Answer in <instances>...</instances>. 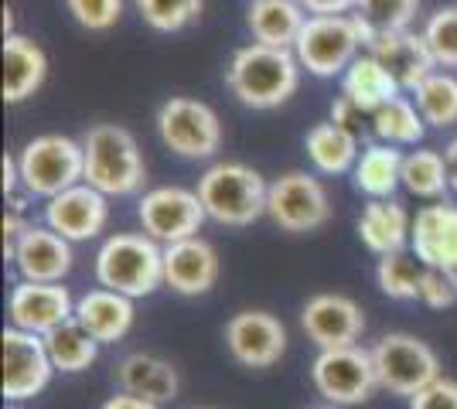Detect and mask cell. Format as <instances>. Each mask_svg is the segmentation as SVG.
Masks as SVG:
<instances>
[{
    "label": "cell",
    "mask_w": 457,
    "mask_h": 409,
    "mask_svg": "<svg viewBox=\"0 0 457 409\" xmlns=\"http://www.w3.org/2000/svg\"><path fill=\"white\" fill-rule=\"evenodd\" d=\"M198 198L205 205V215L219 225L243 229L253 225L256 218L267 215L270 184L260 171H253L239 160H222L212 164L205 175L198 177Z\"/></svg>",
    "instance_id": "cell-3"
},
{
    "label": "cell",
    "mask_w": 457,
    "mask_h": 409,
    "mask_svg": "<svg viewBox=\"0 0 457 409\" xmlns=\"http://www.w3.org/2000/svg\"><path fill=\"white\" fill-rule=\"evenodd\" d=\"M7 314H11L14 328L48 334L52 328L65 324L69 317H76V300H72L69 287H62V283L21 280L7 297Z\"/></svg>",
    "instance_id": "cell-16"
},
{
    "label": "cell",
    "mask_w": 457,
    "mask_h": 409,
    "mask_svg": "<svg viewBox=\"0 0 457 409\" xmlns=\"http://www.w3.org/2000/svg\"><path fill=\"white\" fill-rule=\"evenodd\" d=\"M99 409H161L157 403L144 399V396H134V392H120V396H110Z\"/></svg>",
    "instance_id": "cell-43"
},
{
    "label": "cell",
    "mask_w": 457,
    "mask_h": 409,
    "mask_svg": "<svg viewBox=\"0 0 457 409\" xmlns=\"http://www.w3.org/2000/svg\"><path fill=\"white\" fill-rule=\"evenodd\" d=\"M307 11L301 0H253L246 11V28L253 41L273 48H294L304 28Z\"/></svg>",
    "instance_id": "cell-25"
},
{
    "label": "cell",
    "mask_w": 457,
    "mask_h": 409,
    "mask_svg": "<svg viewBox=\"0 0 457 409\" xmlns=\"http://www.w3.org/2000/svg\"><path fill=\"white\" fill-rule=\"evenodd\" d=\"M76 321L99 345H113L134 328V297L110 287H96L76 300Z\"/></svg>",
    "instance_id": "cell-22"
},
{
    "label": "cell",
    "mask_w": 457,
    "mask_h": 409,
    "mask_svg": "<svg viewBox=\"0 0 457 409\" xmlns=\"http://www.w3.org/2000/svg\"><path fill=\"white\" fill-rule=\"evenodd\" d=\"M219 280V253L209 239L191 235L164 246V287L181 297L209 293Z\"/></svg>",
    "instance_id": "cell-17"
},
{
    "label": "cell",
    "mask_w": 457,
    "mask_h": 409,
    "mask_svg": "<svg viewBox=\"0 0 457 409\" xmlns=\"http://www.w3.org/2000/svg\"><path fill=\"white\" fill-rule=\"evenodd\" d=\"M82 157H86L82 181L110 198L137 195L147 181V164L140 154V143L120 123L89 127L82 136Z\"/></svg>",
    "instance_id": "cell-2"
},
{
    "label": "cell",
    "mask_w": 457,
    "mask_h": 409,
    "mask_svg": "<svg viewBox=\"0 0 457 409\" xmlns=\"http://www.w3.org/2000/svg\"><path fill=\"white\" fill-rule=\"evenodd\" d=\"M359 48H365V38L355 14H307L294 55L304 72L331 78L345 76V69L359 59Z\"/></svg>",
    "instance_id": "cell-5"
},
{
    "label": "cell",
    "mask_w": 457,
    "mask_h": 409,
    "mask_svg": "<svg viewBox=\"0 0 457 409\" xmlns=\"http://www.w3.org/2000/svg\"><path fill=\"white\" fill-rule=\"evenodd\" d=\"M423 38L430 45L440 69H457V4L440 7L427 18Z\"/></svg>",
    "instance_id": "cell-36"
},
{
    "label": "cell",
    "mask_w": 457,
    "mask_h": 409,
    "mask_svg": "<svg viewBox=\"0 0 457 409\" xmlns=\"http://www.w3.org/2000/svg\"><path fill=\"white\" fill-rule=\"evenodd\" d=\"M21 188L31 198H55L65 188L82 181L86 157L82 140H72L65 134H41L24 143L18 154Z\"/></svg>",
    "instance_id": "cell-6"
},
{
    "label": "cell",
    "mask_w": 457,
    "mask_h": 409,
    "mask_svg": "<svg viewBox=\"0 0 457 409\" xmlns=\"http://www.w3.org/2000/svg\"><path fill=\"white\" fill-rule=\"evenodd\" d=\"M202 409H209V406H202Z\"/></svg>",
    "instance_id": "cell-47"
},
{
    "label": "cell",
    "mask_w": 457,
    "mask_h": 409,
    "mask_svg": "<svg viewBox=\"0 0 457 409\" xmlns=\"http://www.w3.org/2000/svg\"><path fill=\"white\" fill-rule=\"evenodd\" d=\"M372 136L382 140V143H396V147H413L423 140V130H427V119L417 110L413 99L393 96L389 102H382L379 110L372 113Z\"/></svg>",
    "instance_id": "cell-30"
},
{
    "label": "cell",
    "mask_w": 457,
    "mask_h": 409,
    "mask_svg": "<svg viewBox=\"0 0 457 409\" xmlns=\"http://www.w3.org/2000/svg\"><path fill=\"white\" fill-rule=\"evenodd\" d=\"M301 61L294 48H273V45H243L226 69L228 93L249 110H277L297 93L301 86Z\"/></svg>",
    "instance_id": "cell-1"
},
{
    "label": "cell",
    "mask_w": 457,
    "mask_h": 409,
    "mask_svg": "<svg viewBox=\"0 0 457 409\" xmlns=\"http://www.w3.org/2000/svg\"><path fill=\"white\" fill-rule=\"evenodd\" d=\"M267 215L284 233H314L331 218V198L307 171H287L270 184Z\"/></svg>",
    "instance_id": "cell-12"
},
{
    "label": "cell",
    "mask_w": 457,
    "mask_h": 409,
    "mask_svg": "<svg viewBox=\"0 0 457 409\" xmlns=\"http://www.w3.org/2000/svg\"><path fill=\"white\" fill-rule=\"evenodd\" d=\"M410 249L440 270H457V205H427L413 218V235Z\"/></svg>",
    "instance_id": "cell-20"
},
{
    "label": "cell",
    "mask_w": 457,
    "mask_h": 409,
    "mask_svg": "<svg viewBox=\"0 0 457 409\" xmlns=\"http://www.w3.org/2000/svg\"><path fill=\"white\" fill-rule=\"evenodd\" d=\"M157 136L185 160H209L222 147V119L202 99L171 96L157 110Z\"/></svg>",
    "instance_id": "cell-7"
},
{
    "label": "cell",
    "mask_w": 457,
    "mask_h": 409,
    "mask_svg": "<svg viewBox=\"0 0 457 409\" xmlns=\"http://www.w3.org/2000/svg\"><path fill=\"white\" fill-rule=\"evenodd\" d=\"M134 7L154 31L174 35V31H185L188 24L202 18L205 0H134Z\"/></svg>",
    "instance_id": "cell-35"
},
{
    "label": "cell",
    "mask_w": 457,
    "mask_h": 409,
    "mask_svg": "<svg viewBox=\"0 0 457 409\" xmlns=\"http://www.w3.org/2000/svg\"><path fill=\"white\" fill-rule=\"evenodd\" d=\"M444 157H447V171H451V188L457 192V136L451 140V143H447Z\"/></svg>",
    "instance_id": "cell-44"
},
{
    "label": "cell",
    "mask_w": 457,
    "mask_h": 409,
    "mask_svg": "<svg viewBox=\"0 0 457 409\" xmlns=\"http://www.w3.org/2000/svg\"><path fill=\"white\" fill-rule=\"evenodd\" d=\"M48 76V55L35 38L28 35H4V102L18 106L31 99L45 86Z\"/></svg>",
    "instance_id": "cell-21"
},
{
    "label": "cell",
    "mask_w": 457,
    "mask_h": 409,
    "mask_svg": "<svg viewBox=\"0 0 457 409\" xmlns=\"http://www.w3.org/2000/svg\"><path fill=\"white\" fill-rule=\"evenodd\" d=\"M423 273L427 263L417 253H396L379 256V266H376V283L389 300H420V283H423Z\"/></svg>",
    "instance_id": "cell-32"
},
{
    "label": "cell",
    "mask_w": 457,
    "mask_h": 409,
    "mask_svg": "<svg viewBox=\"0 0 457 409\" xmlns=\"http://www.w3.org/2000/svg\"><path fill=\"white\" fill-rule=\"evenodd\" d=\"M331 119L355 136H362L365 127H372V113H365L362 106H355L348 96H338L335 102H331Z\"/></svg>",
    "instance_id": "cell-40"
},
{
    "label": "cell",
    "mask_w": 457,
    "mask_h": 409,
    "mask_svg": "<svg viewBox=\"0 0 457 409\" xmlns=\"http://www.w3.org/2000/svg\"><path fill=\"white\" fill-rule=\"evenodd\" d=\"M304 147H307L311 164H314L321 175H345V171L355 168V160L362 154V151H359V136L348 134L335 119L311 127L304 136Z\"/></svg>",
    "instance_id": "cell-27"
},
{
    "label": "cell",
    "mask_w": 457,
    "mask_h": 409,
    "mask_svg": "<svg viewBox=\"0 0 457 409\" xmlns=\"http://www.w3.org/2000/svg\"><path fill=\"white\" fill-rule=\"evenodd\" d=\"M420 11V0H355V20L362 28L365 45L379 35L406 31Z\"/></svg>",
    "instance_id": "cell-31"
},
{
    "label": "cell",
    "mask_w": 457,
    "mask_h": 409,
    "mask_svg": "<svg viewBox=\"0 0 457 409\" xmlns=\"http://www.w3.org/2000/svg\"><path fill=\"white\" fill-rule=\"evenodd\" d=\"M410 409H457V382L440 375L427 389L410 396Z\"/></svg>",
    "instance_id": "cell-39"
},
{
    "label": "cell",
    "mask_w": 457,
    "mask_h": 409,
    "mask_svg": "<svg viewBox=\"0 0 457 409\" xmlns=\"http://www.w3.org/2000/svg\"><path fill=\"white\" fill-rule=\"evenodd\" d=\"M403 188L417 198H444L451 188L447 157L437 151H410L403 157Z\"/></svg>",
    "instance_id": "cell-34"
},
{
    "label": "cell",
    "mask_w": 457,
    "mask_h": 409,
    "mask_svg": "<svg viewBox=\"0 0 457 409\" xmlns=\"http://www.w3.org/2000/svg\"><path fill=\"white\" fill-rule=\"evenodd\" d=\"M304 409H345V406H338V403H328V399H324V403H311V406H304Z\"/></svg>",
    "instance_id": "cell-45"
},
{
    "label": "cell",
    "mask_w": 457,
    "mask_h": 409,
    "mask_svg": "<svg viewBox=\"0 0 457 409\" xmlns=\"http://www.w3.org/2000/svg\"><path fill=\"white\" fill-rule=\"evenodd\" d=\"M21 280H41V283H62L72 270V242L58 235L52 225H28L14 253Z\"/></svg>",
    "instance_id": "cell-19"
},
{
    "label": "cell",
    "mask_w": 457,
    "mask_h": 409,
    "mask_svg": "<svg viewBox=\"0 0 457 409\" xmlns=\"http://www.w3.org/2000/svg\"><path fill=\"white\" fill-rule=\"evenodd\" d=\"M311 382L321 399L338 406H362L379 389V372L372 348L342 345V348H321L311 365Z\"/></svg>",
    "instance_id": "cell-8"
},
{
    "label": "cell",
    "mask_w": 457,
    "mask_h": 409,
    "mask_svg": "<svg viewBox=\"0 0 457 409\" xmlns=\"http://www.w3.org/2000/svg\"><path fill=\"white\" fill-rule=\"evenodd\" d=\"M24 233H28L24 212L7 209V212H4V259H11V263H14V253H18V242H21V235Z\"/></svg>",
    "instance_id": "cell-41"
},
{
    "label": "cell",
    "mask_w": 457,
    "mask_h": 409,
    "mask_svg": "<svg viewBox=\"0 0 457 409\" xmlns=\"http://www.w3.org/2000/svg\"><path fill=\"white\" fill-rule=\"evenodd\" d=\"M307 14H352L355 0H301Z\"/></svg>",
    "instance_id": "cell-42"
},
{
    "label": "cell",
    "mask_w": 457,
    "mask_h": 409,
    "mask_svg": "<svg viewBox=\"0 0 457 409\" xmlns=\"http://www.w3.org/2000/svg\"><path fill=\"white\" fill-rule=\"evenodd\" d=\"M0 348H4V399L7 403H24L35 399L38 392L48 389L55 365L45 345V334L24 331V328H4L0 334Z\"/></svg>",
    "instance_id": "cell-10"
},
{
    "label": "cell",
    "mask_w": 457,
    "mask_h": 409,
    "mask_svg": "<svg viewBox=\"0 0 457 409\" xmlns=\"http://www.w3.org/2000/svg\"><path fill=\"white\" fill-rule=\"evenodd\" d=\"M96 280L127 297H147L164 287V246L147 233H116L96 253Z\"/></svg>",
    "instance_id": "cell-4"
},
{
    "label": "cell",
    "mask_w": 457,
    "mask_h": 409,
    "mask_svg": "<svg viewBox=\"0 0 457 409\" xmlns=\"http://www.w3.org/2000/svg\"><path fill=\"white\" fill-rule=\"evenodd\" d=\"M65 11L86 31H110L123 18V0H65Z\"/></svg>",
    "instance_id": "cell-37"
},
{
    "label": "cell",
    "mask_w": 457,
    "mask_h": 409,
    "mask_svg": "<svg viewBox=\"0 0 457 409\" xmlns=\"http://www.w3.org/2000/svg\"><path fill=\"white\" fill-rule=\"evenodd\" d=\"M420 304L444 311L457 304V270H440V266H427L423 283H420Z\"/></svg>",
    "instance_id": "cell-38"
},
{
    "label": "cell",
    "mask_w": 457,
    "mask_h": 409,
    "mask_svg": "<svg viewBox=\"0 0 457 409\" xmlns=\"http://www.w3.org/2000/svg\"><path fill=\"white\" fill-rule=\"evenodd\" d=\"M301 328L318 348L359 345V338L365 331V314L345 293H318L301 311Z\"/></svg>",
    "instance_id": "cell-15"
},
{
    "label": "cell",
    "mask_w": 457,
    "mask_h": 409,
    "mask_svg": "<svg viewBox=\"0 0 457 409\" xmlns=\"http://www.w3.org/2000/svg\"><path fill=\"white\" fill-rule=\"evenodd\" d=\"M226 348L246 369H273L287 351V328L270 311H239L226 324Z\"/></svg>",
    "instance_id": "cell-13"
},
{
    "label": "cell",
    "mask_w": 457,
    "mask_h": 409,
    "mask_svg": "<svg viewBox=\"0 0 457 409\" xmlns=\"http://www.w3.org/2000/svg\"><path fill=\"white\" fill-rule=\"evenodd\" d=\"M7 409H21V406H7Z\"/></svg>",
    "instance_id": "cell-46"
},
{
    "label": "cell",
    "mask_w": 457,
    "mask_h": 409,
    "mask_svg": "<svg viewBox=\"0 0 457 409\" xmlns=\"http://www.w3.org/2000/svg\"><path fill=\"white\" fill-rule=\"evenodd\" d=\"M376 372H379V389L393 396H417L434 379H440V358L417 334H382L372 348Z\"/></svg>",
    "instance_id": "cell-9"
},
{
    "label": "cell",
    "mask_w": 457,
    "mask_h": 409,
    "mask_svg": "<svg viewBox=\"0 0 457 409\" xmlns=\"http://www.w3.org/2000/svg\"><path fill=\"white\" fill-rule=\"evenodd\" d=\"M106 222H110V195H103L99 188L86 184V181L48 198V205H45V225H52L69 242L96 239L106 229Z\"/></svg>",
    "instance_id": "cell-14"
},
{
    "label": "cell",
    "mask_w": 457,
    "mask_h": 409,
    "mask_svg": "<svg viewBox=\"0 0 457 409\" xmlns=\"http://www.w3.org/2000/svg\"><path fill=\"white\" fill-rule=\"evenodd\" d=\"M365 52H372L376 59L389 69V76L400 82L403 93H413L423 78L434 69H440L430 45L423 38V31H393V35H379L365 45Z\"/></svg>",
    "instance_id": "cell-18"
},
{
    "label": "cell",
    "mask_w": 457,
    "mask_h": 409,
    "mask_svg": "<svg viewBox=\"0 0 457 409\" xmlns=\"http://www.w3.org/2000/svg\"><path fill=\"white\" fill-rule=\"evenodd\" d=\"M413 102L423 113L427 127H454L457 123V76L434 69L430 76L413 89Z\"/></svg>",
    "instance_id": "cell-33"
},
{
    "label": "cell",
    "mask_w": 457,
    "mask_h": 409,
    "mask_svg": "<svg viewBox=\"0 0 457 409\" xmlns=\"http://www.w3.org/2000/svg\"><path fill=\"white\" fill-rule=\"evenodd\" d=\"M116 382H120L123 392L144 396V399H151L157 406L178 399V389H181V379H178V369H174L171 362L157 358V355H144V351L127 355L116 365Z\"/></svg>",
    "instance_id": "cell-24"
},
{
    "label": "cell",
    "mask_w": 457,
    "mask_h": 409,
    "mask_svg": "<svg viewBox=\"0 0 457 409\" xmlns=\"http://www.w3.org/2000/svg\"><path fill=\"white\" fill-rule=\"evenodd\" d=\"M413 235V218L396 198H369L359 215V239L369 253L386 256L406 249Z\"/></svg>",
    "instance_id": "cell-23"
},
{
    "label": "cell",
    "mask_w": 457,
    "mask_h": 409,
    "mask_svg": "<svg viewBox=\"0 0 457 409\" xmlns=\"http://www.w3.org/2000/svg\"><path fill=\"white\" fill-rule=\"evenodd\" d=\"M137 218H140V229L151 239H157L161 246H171V242H181V239L202 233L209 215H205L198 192L164 184V188L144 192L140 205H137Z\"/></svg>",
    "instance_id": "cell-11"
},
{
    "label": "cell",
    "mask_w": 457,
    "mask_h": 409,
    "mask_svg": "<svg viewBox=\"0 0 457 409\" xmlns=\"http://www.w3.org/2000/svg\"><path fill=\"white\" fill-rule=\"evenodd\" d=\"M45 345H48V355H52L55 372H69V375L86 372L89 365H96L99 348H103L93 334L79 324L76 317H69L65 324H58V328H52V331L45 334Z\"/></svg>",
    "instance_id": "cell-29"
},
{
    "label": "cell",
    "mask_w": 457,
    "mask_h": 409,
    "mask_svg": "<svg viewBox=\"0 0 457 409\" xmlns=\"http://www.w3.org/2000/svg\"><path fill=\"white\" fill-rule=\"evenodd\" d=\"M403 157L406 154L396 151V143H369L352 168L355 188L369 198H393V192L403 184Z\"/></svg>",
    "instance_id": "cell-28"
},
{
    "label": "cell",
    "mask_w": 457,
    "mask_h": 409,
    "mask_svg": "<svg viewBox=\"0 0 457 409\" xmlns=\"http://www.w3.org/2000/svg\"><path fill=\"white\" fill-rule=\"evenodd\" d=\"M400 93V82L389 76V69L372 52L359 55L342 76V96H348L355 106H362L365 113H376L382 102H389Z\"/></svg>",
    "instance_id": "cell-26"
}]
</instances>
